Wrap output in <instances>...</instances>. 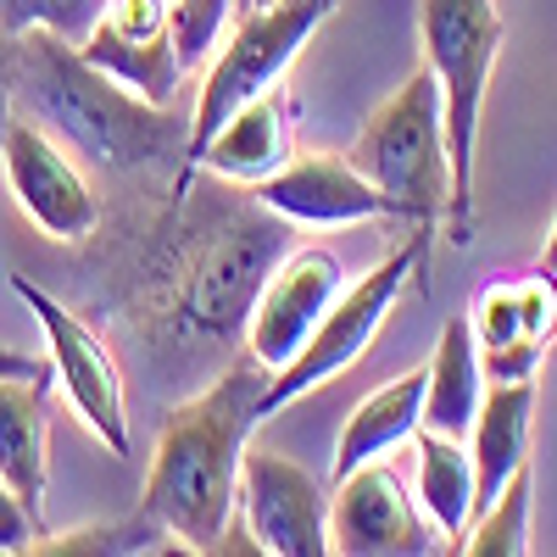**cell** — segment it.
Returning a JSON list of instances; mask_svg holds the SVG:
<instances>
[{
	"label": "cell",
	"mask_w": 557,
	"mask_h": 557,
	"mask_svg": "<svg viewBox=\"0 0 557 557\" xmlns=\"http://www.w3.org/2000/svg\"><path fill=\"white\" fill-rule=\"evenodd\" d=\"M262 385L268 368L246 357L240 368H223L207 391L168 412L146 496H139V507L168 530V541L190 552H223L240 502V457L251 446V430L262 424Z\"/></svg>",
	"instance_id": "6da1fadb"
},
{
	"label": "cell",
	"mask_w": 557,
	"mask_h": 557,
	"mask_svg": "<svg viewBox=\"0 0 557 557\" xmlns=\"http://www.w3.org/2000/svg\"><path fill=\"white\" fill-rule=\"evenodd\" d=\"M346 290V262L330 246H296L285 251L246 312V357H257L268 374H278L318 330V318Z\"/></svg>",
	"instance_id": "8fae6325"
},
{
	"label": "cell",
	"mask_w": 557,
	"mask_h": 557,
	"mask_svg": "<svg viewBox=\"0 0 557 557\" xmlns=\"http://www.w3.org/2000/svg\"><path fill=\"white\" fill-rule=\"evenodd\" d=\"M351 162L391 201V218L412 223V235H435L451 218V151L441 117V84L430 67H412L391 101L362 123Z\"/></svg>",
	"instance_id": "277c9868"
},
{
	"label": "cell",
	"mask_w": 557,
	"mask_h": 557,
	"mask_svg": "<svg viewBox=\"0 0 557 557\" xmlns=\"http://www.w3.org/2000/svg\"><path fill=\"white\" fill-rule=\"evenodd\" d=\"M12 73H17V34L0 28V123H7V96H12Z\"/></svg>",
	"instance_id": "484cf974"
},
{
	"label": "cell",
	"mask_w": 557,
	"mask_h": 557,
	"mask_svg": "<svg viewBox=\"0 0 557 557\" xmlns=\"http://www.w3.org/2000/svg\"><path fill=\"white\" fill-rule=\"evenodd\" d=\"M78 51L112 73L117 84L139 89L146 101L168 107L173 89L184 84V67L173 57V28H168V0H107L101 23L89 28Z\"/></svg>",
	"instance_id": "5bb4252c"
},
{
	"label": "cell",
	"mask_w": 557,
	"mask_h": 557,
	"mask_svg": "<svg viewBox=\"0 0 557 557\" xmlns=\"http://www.w3.org/2000/svg\"><path fill=\"white\" fill-rule=\"evenodd\" d=\"M168 7H173V0H168Z\"/></svg>",
	"instance_id": "f1b7e54d"
},
{
	"label": "cell",
	"mask_w": 557,
	"mask_h": 557,
	"mask_svg": "<svg viewBox=\"0 0 557 557\" xmlns=\"http://www.w3.org/2000/svg\"><path fill=\"white\" fill-rule=\"evenodd\" d=\"M296 157V128H290V96L285 84L251 96L240 112H228V123L201 146V157L190 162V173L178 178V190H190L196 173H212L223 184H240V190H257L262 178H273Z\"/></svg>",
	"instance_id": "2e32d148"
},
{
	"label": "cell",
	"mask_w": 557,
	"mask_h": 557,
	"mask_svg": "<svg viewBox=\"0 0 557 557\" xmlns=\"http://www.w3.org/2000/svg\"><path fill=\"white\" fill-rule=\"evenodd\" d=\"M290 251V228L278 212H268L257 196L246 212H235L212 240L196 246L190 273L178 285V323L196 341H228L246 335V312L262 290L268 268Z\"/></svg>",
	"instance_id": "52a82bcc"
},
{
	"label": "cell",
	"mask_w": 557,
	"mask_h": 557,
	"mask_svg": "<svg viewBox=\"0 0 557 557\" xmlns=\"http://www.w3.org/2000/svg\"><path fill=\"white\" fill-rule=\"evenodd\" d=\"M541 268H546V273H557V218H552V228H546V246H541Z\"/></svg>",
	"instance_id": "83f0119b"
},
{
	"label": "cell",
	"mask_w": 557,
	"mask_h": 557,
	"mask_svg": "<svg viewBox=\"0 0 557 557\" xmlns=\"http://www.w3.org/2000/svg\"><path fill=\"white\" fill-rule=\"evenodd\" d=\"M424 380H430V368H412V374L380 385L374 396H362L346 418V430L335 441V462H330V480L362 469V462H374L385 457L391 446L412 441L418 424H424Z\"/></svg>",
	"instance_id": "ffe728a7"
},
{
	"label": "cell",
	"mask_w": 557,
	"mask_h": 557,
	"mask_svg": "<svg viewBox=\"0 0 557 557\" xmlns=\"http://www.w3.org/2000/svg\"><path fill=\"white\" fill-rule=\"evenodd\" d=\"M39 541V519L17 502V491L0 480V552H34Z\"/></svg>",
	"instance_id": "d4e9b609"
},
{
	"label": "cell",
	"mask_w": 557,
	"mask_h": 557,
	"mask_svg": "<svg viewBox=\"0 0 557 557\" xmlns=\"http://www.w3.org/2000/svg\"><path fill=\"white\" fill-rule=\"evenodd\" d=\"M530 418H535V380H491L480 418L469 430L480 507L530 462Z\"/></svg>",
	"instance_id": "d6986e66"
},
{
	"label": "cell",
	"mask_w": 557,
	"mask_h": 557,
	"mask_svg": "<svg viewBox=\"0 0 557 557\" xmlns=\"http://www.w3.org/2000/svg\"><path fill=\"white\" fill-rule=\"evenodd\" d=\"M530 491H535V480H530V462H524V469L474 513V524L462 530L457 552L462 557H524L530 552Z\"/></svg>",
	"instance_id": "7402d4cb"
},
{
	"label": "cell",
	"mask_w": 557,
	"mask_h": 557,
	"mask_svg": "<svg viewBox=\"0 0 557 557\" xmlns=\"http://www.w3.org/2000/svg\"><path fill=\"white\" fill-rule=\"evenodd\" d=\"M412 446H418V507H424L430 530L446 535L451 552H457L462 530H469L474 513H480L474 457H469V446H462V441L435 435V430H418Z\"/></svg>",
	"instance_id": "44dd1931"
},
{
	"label": "cell",
	"mask_w": 557,
	"mask_h": 557,
	"mask_svg": "<svg viewBox=\"0 0 557 557\" xmlns=\"http://www.w3.org/2000/svg\"><path fill=\"white\" fill-rule=\"evenodd\" d=\"M474 346L485 380H535L546 346L557 341V273H496L480 285L474 307Z\"/></svg>",
	"instance_id": "7c38bea8"
},
{
	"label": "cell",
	"mask_w": 557,
	"mask_h": 557,
	"mask_svg": "<svg viewBox=\"0 0 557 557\" xmlns=\"http://www.w3.org/2000/svg\"><path fill=\"white\" fill-rule=\"evenodd\" d=\"M0 374H17V380H51V357H23V351H0Z\"/></svg>",
	"instance_id": "4316f807"
},
{
	"label": "cell",
	"mask_w": 557,
	"mask_h": 557,
	"mask_svg": "<svg viewBox=\"0 0 557 557\" xmlns=\"http://www.w3.org/2000/svg\"><path fill=\"white\" fill-rule=\"evenodd\" d=\"M424 368H430V380H424V424L418 430L469 441L474 418H480V401H485V385H491L485 362H480V346H474V323L446 318L441 341H435V357Z\"/></svg>",
	"instance_id": "ac0fdd59"
},
{
	"label": "cell",
	"mask_w": 557,
	"mask_h": 557,
	"mask_svg": "<svg viewBox=\"0 0 557 557\" xmlns=\"http://www.w3.org/2000/svg\"><path fill=\"white\" fill-rule=\"evenodd\" d=\"M330 552L341 557H418L430 552V519L385 462H362V469L335 480L330 496Z\"/></svg>",
	"instance_id": "4fadbf2b"
},
{
	"label": "cell",
	"mask_w": 557,
	"mask_h": 557,
	"mask_svg": "<svg viewBox=\"0 0 557 557\" xmlns=\"http://www.w3.org/2000/svg\"><path fill=\"white\" fill-rule=\"evenodd\" d=\"M335 12H341V0H251V12L240 23H228L223 45L201 67L196 112H190V128H184V173H190V162L201 157L207 139L228 123V112H240L251 96L285 84L301 45Z\"/></svg>",
	"instance_id": "5b68a950"
},
{
	"label": "cell",
	"mask_w": 557,
	"mask_h": 557,
	"mask_svg": "<svg viewBox=\"0 0 557 557\" xmlns=\"http://www.w3.org/2000/svg\"><path fill=\"white\" fill-rule=\"evenodd\" d=\"M424 273H430V235H412L407 246H396L385 262H374L362 278H346V290L330 301V312L318 318V330L307 335V346L285 368H278V374H268V385H262V418L285 412L307 391L341 380L346 368L380 341V330L391 323V312L407 296L412 278H418V290H424Z\"/></svg>",
	"instance_id": "8992f818"
},
{
	"label": "cell",
	"mask_w": 557,
	"mask_h": 557,
	"mask_svg": "<svg viewBox=\"0 0 557 557\" xmlns=\"http://www.w3.org/2000/svg\"><path fill=\"white\" fill-rule=\"evenodd\" d=\"M107 0H0V28L7 34H57L67 45H84L89 28L101 23Z\"/></svg>",
	"instance_id": "cb8c5ba5"
},
{
	"label": "cell",
	"mask_w": 557,
	"mask_h": 557,
	"mask_svg": "<svg viewBox=\"0 0 557 557\" xmlns=\"http://www.w3.org/2000/svg\"><path fill=\"white\" fill-rule=\"evenodd\" d=\"M0 162H7V184H12L17 207L28 212L39 235H51L62 246H78L96 235L101 201L89 190V178L78 173L73 151L45 123H34L28 112H12L0 123Z\"/></svg>",
	"instance_id": "9c48e42d"
},
{
	"label": "cell",
	"mask_w": 557,
	"mask_h": 557,
	"mask_svg": "<svg viewBox=\"0 0 557 557\" xmlns=\"http://www.w3.org/2000/svg\"><path fill=\"white\" fill-rule=\"evenodd\" d=\"M424 39V67L441 84V117H446V151H451V246L474 240V157H480V117L485 89L502 57L507 23L496 0H424L418 12Z\"/></svg>",
	"instance_id": "3957f363"
},
{
	"label": "cell",
	"mask_w": 557,
	"mask_h": 557,
	"mask_svg": "<svg viewBox=\"0 0 557 557\" xmlns=\"http://www.w3.org/2000/svg\"><path fill=\"white\" fill-rule=\"evenodd\" d=\"M12 290L23 296V307L39 323L45 357H51V380L62 385L67 407L78 412V424L96 435L112 457H128V396H123V368H117L112 346L89 330L73 307H62L57 296H45L39 285H28V278L12 273Z\"/></svg>",
	"instance_id": "ba28073f"
},
{
	"label": "cell",
	"mask_w": 557,
	"mask_h": 557,
	"mask_svg": "<svg viewBox=\"0 0 557 557\" xmlns=\"http://www.w3.org/2000/svg\"><path fill=\"white\" fill-rule=\"evenodd\" d=\"M240 519L268 557H323L330 552V502L323 480L273 446H246L240 457Z\"/></svg>",
	"instance_id": "30bf717a"
},
{
	"label": "cell",
	"mask_w": 557,
	"mask_h": 557,
	"mask_svg": "<svg viewBox=\"0 0 557 557\" xmlns=\"http://www.w3.org/2000/svg\"><path fill=\"white\" fill-rule=\"evenodd\" d=\"M268 212L301 228H351L368 218H391V201L368 184V173L351 157H290L273 178L251 190Z\"/></svg>",
	"instance_id": "9a60e30c"
},
{
	"label": "cell",
	"mask_w": 557,
	"mask_h": 557,
	"mask_svg": "<svg viewBox=\"0 0 557 557\" xmlns=\"http://www.w3.org/2000/svg\"><path fill=\"white\" fill-rule=\"evenodd\" d=\"M240 0H173L168 7V28H173V57L184 73H196L212 62V51L228 34V17H235Z\"/></svg>",
	"instance_id": "603a6c76"
},
{
	"label": "cell",
	"mask_w": 557,
	"mask_h": 557,
	"mask_svg": "<svg viewBox=\"0 0 557 557\" xmlns=\"http://www.w3.org/2000/svg\"><path fill=\"white\" fill-rule=\"evenodd\" d=\"M12 89L28 101L34 123H45L67 151L101 162V168H151L184 139L168 107L117 84L78 45L45 34V28L17 34Z\"/></svg>",
	"instance_id": "7a4b0ae2"
},
{
	"label": "cell",
	"mask_w": 557,
	"mask_h": 557,
	"mask_svg": "<svg viewBox=\"0 0 557 557\" xmlns=\"http://www.w3.org/2000/svg\"><path fill=\"white\" fill-rule=\"evenodd\" d=\"M0 480L17 491L34 519H45V485H51V412L45 380L0 374Z\"/></svg>",
	"instance_id": "e0dca14e"
}]
</instances>
